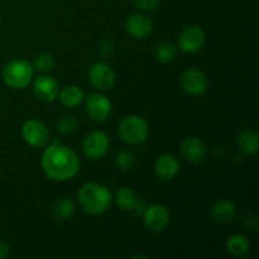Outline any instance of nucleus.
I'll use <instances>...</instances> for the list:
<instances>
[{
  "label": "nucleus",
  "mask_w": 259,
  "mask_h": 259,
  "mask_svg": "<svg viewBox=\"0 0 259 259\" xmlns=\"http://www.w3.org/2000/svg\"><path fill=\"white\" fill-rule=\"evenodd\" d=\"M132 3L138 9L144 10V12H151V10H154L158 7L161 0H132Z\"/></svg>",
  "instance_id": "a878e982"
},
{
  "label": "nucleus",
  "mask_w": 259,
  "mask_h": 259,
  "mask_svg": "<svg viewBox=\"0 0 259 259\" xmlns=\"http://www.w3.org/2000/svg\"><path fill=\"white\" fill-rule=\"evenodd\" d=\"M89 81L98 91H108L115 83V72L109 63L99 61L89 68Z\"/></svg>",
  "instance_id": "423d86ee"
},
{
  "label": "nucleus",
  "mask_w": 259,
  "mask_h": 259,
  "mask_svg": "<svg viewBox=\"0 0 259 259\" xmlns=\"http://www.w3.org/2000/svg\"><path fill=\"white\" fill-rule=\"evenodd\" d=\"M114 51H115V45H114L113 40L110 39H105L101 42L100 45V52L103 56H111L114 53Z\"/></svg>",
  "instance_id": "bb28decb"
},
{
  "label": "nucleus",
  "mask_w": 259,
  "mask_h": 259,
  "mask_svg": "<svg viewBox=\"0 0 259 259\" xmlns=\"http://www.w3.org/2000/svg\"><path fill=\"white\" fill-rule=\"evenodd\" d=\"M180 167H181V163L175 154L164 153L159 156L154 163V172L159 179L164 181H171L179 175Z\"/></svg>",
  "instance_id": "dca6fc26"
},
{
  "label": "nucleus",
  "mask_w": 259,
  "mask_h": 259,
  "mask_svg": "<svg viewBox=\"0 0 259 259\" xmlns=\"http://www.w3.org/2000/svg\"><path fill=\"white\" fill-rule=\"evenodd\" d=\"M10 254V247L7 242L0 240V259H4L9 257Z\"/></svg>",
  "instance_id": "c85d7f7f"
},
{
  "label": "nucleus",
  "mask_w": 259,
  "mask_h": 259,
  "mask_svg": "<svg viewBox=\"0 0 259 259\" xmlns=\"http://www.w3.org/2000/svg\"><path fill=\"white\" fill-rule=\"evenodd\" d=\"M111 200L110 190L98 182H88L82 185L78 191V204L81 209L95 217L108 211Z\"/></svg>",
  "instance_id": "f03ea898"
},
{
  "label": "nucleus",
  "mask_w": 259,
  "mask_h": 259,
  "mask_svg": "<svg viewBox=\"0 0 259 259\" xmlns=\"http://www.w3.org/2000/svg\"><path fill=\"white\" fill-rule=\"evenodd\" d=\"M205 42H206V37H205L204 29L197 25H189L180 33L177 45L182 52L195 53L204 47Z\"/></svg>",
  "instance_id": "9d476101"
},
{
  "label": "nucleus",
  "mask_w": 259,
  "mask_h": 259,
  "mask_svg": "<svg viewBox=\"0 0 259 259\" xmlns=\"http://www.w3.org/2000/svg\"><path fill=\"white\" fill-rule=\"evenodd\" d=\"M180 85L189 95L200 96L209 88V78L199 68H189L180 76Z\"/></svg>",
  "instance_id": "1a4fd4ad"
},
{
  "label": "nucleus",
  "mask_w": 259,
  "mask_h": 259,
  "mask_svg": "<svg viewBox=\"0 0 259 259\" xmlns=\"http://www.w3.org/2000/svg\"><path fill=\"white\" fill-rule=\"evenodd\" d=\"M136 164V156L129 149H121L115 156V166L121 171H129Z\"/></svg>",
  "instance_id": "4be33fe9"
},
{
  "label": "nucleus",
  "mask_w": 259,
  "mask_h": 259,
  "mask_svg": "<svg viewBox=\"0 0 259 259\" xmlns=\"http://www.w3.org/2000/svg\"><path fill=\"white\" fill-rule=\"evenodd\" d=\"M238 209L230 200H219L210 209V217L218 224H229L235 219Z\"/></svg>",
  "instance_id": "f3484780"
},
{
  "label": "nucleus",
  "mask_w": 259,
  "mask_h": 259,
  "mask_svg": "<svg viewBox=\"0 0 259 259\" xmlns=\"http://www.w3.org/2000/svg\"><path fill=\"white\" fill-rule=\"evenodd\" d=\"M181 154L190 163H201L206 157V147L201 139L196 137H187L181 143Z\"/></svg>",
  "instance_id": "2eb2a0df"
},
{
  "label": "nucleus",
  "mask_w": 259,
  "mask_h": 259,
  "mask_svg": "<svg viewBox=\"0 0 259 259\" xmlns=\"http://www.w3.org/2000/svg\"><path fill=\"white\" fill-rule=\"evenodd\" d=\"M243 225H244V228L247 230L257 229V227H258L257 217L253 214H249V215H247V217H244L243 218Z\"/></svg>",
  "instance_id": "cd10ccee"
},
{
  "label": "nucleus",
  "mask_w": 259,
  "mask_h": 259,
  "mask_svg": "<svg viewBox=\"0 0 259 259\" xmlns=\"http://www.w3.org/2000/svg\"><path fill=\"white\" fill-rule=\"evenodd\" d=\"M0 24H2V18H0Z\"/></svg>",
  "instance_id": "c756f323"
},
{
  "label": "nucleus",
  "mask_w": 259,
  "mask_h": 259,
  "mask_svg": "<svg viewBox=\"0 0 259 259\" xmlns=\"http://www.w3.org/2000/svg\"><path fill=\"white\" fill-rule=\"evenodd\" d=\"M76 128H77V120L72 115H63L57 121V131L62 134L72 133Z\"/></svg>",
  "instance_id": "393cba45"
},
{
  "label": "nucleus",
  "mask_w": 259,
  "mask_h": 259,
  "mask_svg": "<svg viewBox=\"0 0 259 259\" xmlns=\"http://www.w3.org/2000/svg\"><path fill=\"white\" fill-rule=\"evenodd\" d=\"M116 205L120 207L123 211L131 212L133 215H143L146 210V202L137 195L136 191L131 187H120L116 191L115 195Z\"/></svg>",
  "instance_id": "f8f14e48"
},
{
  "label": "nucleus",
  "mask_w": 259,
  "mask_h": 259,
  "mask_svg": "<svg viewBox=\"0 0 259 259\" xmlns=\"http://www.w3.org/2000/svg\"><path fill=\"white\" fill-rule=\"evenodd\" d=\"M40 166L46 176L52 181H68L78 174L81 161L76 152L62 144L45 147Z\"/></svg>",
  "instance_id": "f257e3e1"
},
{
  "label": "nucleus",
  "mask_w": 259,
  "mask_h": 259,
  "mask_svg": "<svg viewBox=\"0 0 259 259\" xmlns=\"http://www.w3.org/2000/svg\"><path fill=\"white\" fill-rule=\"evenodd\" d=\"M85 91L76 85H68L58 93L57 98L65 108H76L85 100Z\"/></svg>",
  "instance_id": "6ab92c4d"
},
{
  "label": "nucleus",
  "mask_w": 259,
  "mask_h": 259,
  "mask_svg": "<svg viewBox=\"0 0 259 259\" xmlns=\"http://www.w3.org/2000/svg\"><path fill=\"white\" fill-rule=\"evenodd\" d=\"M109 147H110L109 137L100 131L91 132L88 136H85L82 141L83 154L93 161L103 158L108 153Z\"/></svg>",
  "instance_id": "6e6552de"
},
{
  "label": "nucleus",
  "mask_w": 259,
  "mask_h": 259,
  "mask_svg": "<svg viewBox=\"0 0 259 259\" xmlns=\"http://www.w3.org/2000/svg\"><path fill=\"white\" fill-rule=\"evenodd\" d=\"M227 249L230 254L235 257L247 255L250 250V242L247 237L242 234H233L227 240Z\"/></svg>",
  "instance_id": "aec40b11"
},
{
  "label": "nucleus",
  "mask_w": 259,
  "mask_h": 259,
  "mask_svg": "<svg viewBox=\"0 0 259 259\" xmlns=\"http://www.w3.org/2000/svg\"><path fill=\"white\" fill-rule=\"evenodd\" d=\"M22 137L28 146L33 148H45L50 142V132L39 120L29 119L22 125Z\"/></svg>",
  "instance_id": "39448f33"
},
{
  "label": "nucleus",
  "mask_w": 259,
  "mask_h": 259,
  "mask_svg": "<svg viewBox=\"0 0 259 259\" xmlns=\"http://www.w3.org/2000/svg\"><path fill=\"white\" fill-rule=\"evenodd\" d=\"M55 63L56 60L52 53L45 52L37 56L34 63H33V67H34V70L39 71V72H48V71H51L55 67Z\"/></svg>",
  "instance_id": "b1692460"
},
{
  "label": "nucleus",
  "mask_w": 259,
  "mask_h": 259,
  "mask_svg": "<svg viewBox=\"0 0 259 259\" xmlns=\"http://www.w3.org/2000/svg\"><path fill=\"white\" fill-rule=\"evenodd\" d=\"M60 93V85L52 76H38L33 82V94L38 100L43 103H52L57 99Z\"/></svg>",
  "instance_id": "ddd939ff"
},
{
  "label": "nucleus",
  "mask_w": 259,
  "mask_h": 259,
  "mask_svg": "<svg viewBox=\"0 0 259 259\" xmlns=\"http://www.w3.org/2000/svg\"><path fill=\"white\" fill-rule=\"evenodd\" d=\"M125 30L131 37L143 39L148 37L153 30V22L151 18L142 13L132 14L125 20Z\"/></svg>",
  "instance_id": "4468645a"
},
{
  "label": "nucleus",
  "mask_w": 259,
  "mask_h": 259,
  "mask_svg": "<svg viewBox=\"0 0 259 259\" xmlns=\"http://www.w3.org/2000/svg\"><path fill=\"white\" fill-rule=\"evenodd\" d=\"M238 149L245 156H254L258 152V133L253 128H244L237 138Z\"/></svg>",
  "instance_id": "a211bd4d"
},
{
  "label": "nucleus",
  "mask_w": 259,
  "mask_h": 259,
  "mask_svg": "<svg viewBox=\"0 0 259 259\" xmlns=\"http://www.w3.org/2000/svg\"><path fill=\"white\" fill-rule=\"evenodd\" d=\"M75 202L70 199V197H62V199L57 200L53 206V215L56 219L65 222V220L71 219L75 214Z\"/></svg>",
  "instance_id": "412c9836"
},
{
  "label": "nucleus",
  "mask_w": 259,
  "mask_h": 259,
  "mask_svg": "<svg viewBox=\"0 0 259 259\" xmlns=\"http://www.w3.org/2000/svg\"><path fill=\"white\" fill-rule=\"evenodd\" d=\"M118 133L124 143L138 146L148 139L149 124L143 116L129 115L120 121Z\"/></svg>",
  "instance_id": "20e7f679"
},
{
  "label": "nucleus",
  "mask_w": 259,
  "mask_h": 259,
  "mask_svg": "<svg viewBox=\"0 0 259 259\" xmlns=\"http://www.w3.org/2000/svg\"><path fill=\"white\" fill-rule=\"evenodd\" d=\"M2 76L7 86L14 90L27 88L34 76V67L25 60H12L3 67Z\"/></svg>",
  "instance_id": "7ed1b4c3"
},
{
  "label": "nucleus",
  "mask_w": 259,
  "mask_h": 259,
  "mask_svg": "<svg viewBox=\"0 0 259 259\" xmlns=\"http://www.w3.org/2000/svg\"><path fill=\"white\" fill-rule=\"evenodd\" d=\"M85 109L88 115L96 123H104L111 115L113 105L109 98L100 93H93L85 96Z\"/></svg>",
  "instance_id": "0eeeda50"
},
{
  "label": "nucleus",
  "mask_w": 259,
  "mask_h": 259,
  "mask_svg": "<svg viewBox=\"0 0 259 259\" xmlns=\"http://www.w3.org/2000/svg\"><path fill=\"white\" fill-rule=\"evenodd\" d=\"M144 225L148 228L151 232L161 233L166 229L171 222V215L169 211L159 204H153L151 206H147L143 212Z\"/></svg>",
  "instance_id": "9b49d317"
},
{
  "label": "nucleus",
  "mask_w": 259,
  "mask_h": 259,
  "mask_svg": "<svg viewBox=\"0 0 259 259\" xmlns=\"http://www.w3.org/2000/svg\"><path fill=\"white\" fill-rule=\"evenodd\" d=\"M177 55V48L176 46L172 45L169 42H163L159 46H157L156 48V57L157 60H159L161 62L167 63L171 62L175 60Z\"/></svg>",
  "instance_id": "5701e85b"
}]
</instances>
